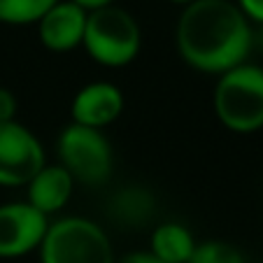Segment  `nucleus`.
Instances as JSON below:
<instances>
[{
	"label": "nucleus",
	"instance_id": "obj_1",
	"mask_svg": "<svg viewBox=\"0 0 263 263\" xmlns=\"http://www.w3.org/2000/svg\"><path fill=\"white\" fill-rule=\"evenodd\" d=\"M175 42L186 65L198 72L223 74L247 63L254 28L233 0H191L179 14Z\"/></svg>",
	"mask_w": 263,
	"mask_h": 263
},
{
	"label": "nucleus",
	"instance_id": "obj_2",
	"mask_svg": "<svg viewBox=\"0 0 263 263\" xmlns=\"http://www.w3.org/2000/svg\"><path fill=\"white\" fill-rule=\"evenodd\" d=\"M214 115L223 128L240 135L263 128V68L240 63L219 74L212 96Z\"/></svg>",
	"mask_w": 263,
	"mask_h": 263
},
{
	"label": "nucleus",
	"instance_id": "obj_3",
	"mask_svg": "<svg viewBox=\"0 0 263 263\" xmlns=\"http://www.w3.org/2000/svg\"><path fill=\"white\" fill-rule=\"evenodd\" d=\"M82 47L98 65L124 68L138 59L140 47H142V33L135 16L112 3V5L86 12Z\"/></svg>",
	"mask_w": 263,
	"mask_h": 263
},
{
	"label": "nucleus",
	"instance_id": "obj_4",
	"mask_svg": "<svg viewBox=\"0 0 263 263\" xmlns=\"http://www.w3.org/2000/svg\"><path fill=\"white\" fill-rule=\"evenodd\" d=\"M40 263H117L109 235L86 217L49 221L40 242Z\"/></svg>",
	"mask_w": 263,
	"mask_h": 263
},
{
	"label": "nucleus",
	"instance_id": "obj_5",
	"mask_svg": "<svg viewBox=\"0 0 263 263\" xmlns=\"http://www.w3.org/2000/svg\"><path fill=\"white\" fill-rule=\"evenodd\" d=\"M56 154H59V165H63L77 184L100 186L112 175L115 156H112V144L103 130L70 121L56 140Z\"/></svg>",
	"mask_w": 263,
	"mask_h": 263
},
{
	"label": "nucleus",
	"instance_id": "obj_6",
	"mask_svg": "<svg viewBox=\"0 0 263 263\" xmlns=\"http://www.w3.org/2000/svg\"><path fill=\"white\" fill-rule=\"evenodd\" d=\"M45 147L19 121L0 124V186H26L45 168Z\"/></svg>",
	"mask_w": 263,
	"mask_h": 263
},
{
	"label": "nucleus",
	"instance_id": "obj_7",
	"mask_svg": "<svg viewBox=\"0 0 263 263\" xmlns=\"http://www.w3.org/2000/svg\"><path fill=\"white\" fill-rule=\"evenodd\" d=\"M49 217L26 200L0 205V258H19L40 247Z\"/></svg>",
	"mask_w": 263,
	"mask_h": 263
},
{
	"label": "nucleus",
	"instance_id": "obj_8",
	"mask_svg": "<svg viewBox=\"0 0 263 263\" xmlns=\"http://www.w3.org/2000/svg\"><path fill=\"white\" fill-rule=\"evenodd\" d=\"M124 105V93L117 84L91 82L74 93L72 103H70V117H72V124L103 130L119 119Z\"/></svg>",
	"mask_w": 263,
	"mask_h": 263
},
{
	"label": "nucleus",
	"instance_id": "obj_9",
	"mask_svg": "<svg viewBox=\"0 0 263 263\" xmlns=\"http://www.w3.org/2000/svg\"><path fill=\"white\" fill-rule=\"evenodd\" d=\"M86 28V10L72 0H59L37 21V35L45 49L65 54L82 47Z\"/></svg>",
	"mask_w": 263,
	"mask_h": 263
},
{
	"label": "nucleus",
	"instance_id": "obj_10",
	"mask_svg": "<svg viewBox=\"0 0 263 263\" xmlns=\"http://www.w3.org/2000/svg\"><path fill=\"white\" fill-rule=\"evenodd\" d=\"M74 184L77 182L63 165L45 163V168L37 170L35 177L26 184V203L33 205L45 217L59 214L72 198Z\"/></svg>",
	"mask_w": 263,
	"mask_h": 263
},
{
	"label": "nucleus",
	"instance_id": "obj_11",
	"mask_svg": "<svg viewBox=\"0 0 263 263\" xmlns=\"http://www.w3.org/2000/svg\"><path fill=\"white\" fill-rule=\"evenodd\" d=\"M156 214V196L142 184H126L107 200V217L121 229H142Z\"/></svg>",
	"mask_w": 263,
	"mask_h": 263
},
{
	"label": "nucleus",
	"instance_id": "obj_12",
	"mask_svg": "<svg viewBox=\"0 0 263 263\" xmlns=\"http://www.w3.org/2000/svg\"><path fill=\"white\" fill-rule=\"evenodd\" d=\"M196 238L184 223L163 221L152 231L149 252L163 263H189L191 254L196 249Z\"/></svg>",
	"mask_w": 263,
	"mask_h": 263
},
{
	"label": "nucleus",
	"instance_id": "obj_13",
	"mask_svg": "<svg viewBox=\"0 0 263 263\" xmlns=\"http://www.w3.org/2000/svg\"><path fill=\"white\" fill-rule=\"evenodd\" d=\"M59 0H0V24L28 26L37 24L49 7Z\"/></svg>",
	"mask_w": 263,
	"mask_h": 263
},
{
	"label": "nucleus",
	"instance_id": "obj_14",
	"mask_svg": "<svg viewBox=\"0 0 263 263\" xmlns=\"http://www.w3.org/2000/svg\"><path fill=\"white\" fill-rule=\"evenodd\" d=\"M189 263H247L245 254L235 245L223 240H205L198 242L191 254Z\"/></svg>",
	"mask_w": 263,
	"mask_h": 263
},
{
	"label": "nucleus",
	"instance_id": "obj_15",
	"mask_svg": "<svg viewBox=\"0 0 263 263\" xmlns=\"http://www.w3.org/2000/svg\"><path fill=\"white\" fill-rule=\"evenodd\" d=\"M16 109H19V100H16L14 91L0 86V124L16 121Z\"/></svg>",
	"mask_w": 263,
	"mask_h": 263
},
{
	"label": "nucleus",
	"instance_id": "obj_16",
	"mask_svg": "<svg viewBox=\"0 0 263 263\" xmlns=\"http://www.w3.org/2000/svg\"><path fill=\"white\" fill-rule=\"evenodd\" d=\"M235 3L249 21H254L258 26L263 24V0H235Z\"/></svg>",
	"mask_w": 263,
	"mask_h": 263
},
{
	"label": "nucleus",
	"instance_id": "obj_17",
	"mask_svg": "<svg viewBox=\"0 0 263 263\" xmlns=\"http://www.w3.org/2000/svg\"><path fill=\"white\" fill-rule=\"evenodd\" d=\"M117 263H163V261L156 258L152 252H133V254H126V256L119 258Z\"/></svg>",
	"mask_w": 263,
	"mask_h": 263
},
{
	"label": "nucleus",
	"instance_id": "obj_18",
	"mask_svg": "<svg viewBox=\"0 0 263 263\" xmlns=\"http://www.w3.org/2000/svg\"><path fill=\"white\" fill-rule=\"evenodd\" d=\"M74 5H80V7H84L86 12H91V10H98V7H105V5H112L115 0H72Z\"/></svg>",
	"mask_w": 263,
	"mask_h": 263
},
{
	"label": "nucleus",
	"instance_id": "obj_19",
	"mask_svg": "<svg viewBox=\"0 0 263 263\" xmlns=\"http://www.w3.org/2000/svg\"><path fill=\"white\" fill-rule=\"evenodd\" d=\"M254 47L263 49V24L258 26V30H254Z\"/></svg>",
	"mask_w": 263,
	"mask_h": 263
},
{
	"label": "nucleus",
	"instance_id": "obj_20",
	"mask_svg": "<svg viewBox=\"0 0 263 263\" xmlns=\"http://www.w3.org/2000/svg\"><path fill=\"white\" fill-rule=\"evenodd\" d=\"M170 3H175V5H189L191 0H170Z\"/></svg>",
	"mask_w": 263,
	"mask_h": 263
}]
</instances>
